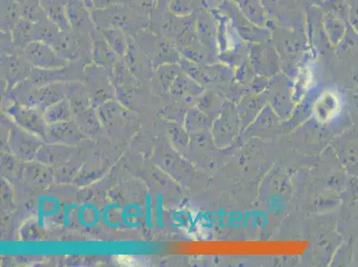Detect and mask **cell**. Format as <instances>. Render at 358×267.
<instances>
[{"label": "cell", "mask_w": 358, "mask_h": 267, "mask_svg": "<svg viewBox=\"0 0 358 267\" xmlns=\"http://www.w3.org/2000/svg\"><path fill=\"white\" fill-rule=\"evenodd\" d=\"M83 1L86 4L90 9H94L92 0H83Z\"/></svg>", "instance_id": "14"}, {"label": "cell", "mask_w": 358, "mask_h": 267, "mask_svg": "<svg viewBox=\"0 0 358 267\" xmlns=\"http://www.w3.org/2000/svg\"><path fill=\"white\" fill-rule=\"evenodd\" d=\"M14 1L19 3V4H22L26 0H14Z\"/></svg>", "instance_id": "15"}, {"label": "cell", "mask_w": 358, "mask_h": 267, "mask_svg": "<svg viewBox=\"0 0 358 267\" xmlns=\"http://www.w3.org/2000/svg\"><path fill=\"white\" fill-rule=\"evenodd\" d=\"M1 32L12 34L16 25L22 20L21 6L14 0H1Z\"/></svg>", "instance_id": "7"}, {"label": "cell", "mask_w": 358, "mask_h": 267, "mask_svg": "<svg viewBox=\"0 0 358 267\" xmlns=\"http://www.w3.org/2000/svg\"><path fill=\"white\" fill-rule=\"evenodd\" d=\"M22 57L28 63L36 65V66L50 68L62 66L67 63L53 45L45 43L43 41H34L26 45L24 50H19Z\"/></svg>", "instance_id": "2"}, {"label": "cell", "mask_w": 358, "mask_h": 267, "mask_svg": "<svg viewBox=\"0 0 358 267\" xmlns=\"http://www.w3.org/2000/svg\"><path fill=\"white\" fill-rule=\"evenodd\" d=\"M20 6L22 19L24 20L37 24L48 17L42 8L41 0H26Z\"/></svg>", "instance_id": "10"}, {"label": "cell", "mask_w": 358, "mask_h": 267, "mask_svg": "<svg viewBox=\"0 0 358 267\" xmlns=\"http://www.w3.org/2000/svg\"><path fill=\"white\" fill-rule=\"evenodd\" d=\"M66 15L71 30L77 37H91L96 25L91 9L83 0H68Z\"/></svg>", "instance_id": "3"}, {"label": "cell", "mask_w": 358, "mask_h": 267, "mask_svg": "<svg viewBox=\"0 0 358 267\" xmlns=\"http://www.w3.org/2000/svg\"><path fill=\"white\" fill-rule=\"evenodd\" d=\"M131 8L151 24L152 16L158 9V0H135Z\"/></svg>", "instance_id": "11"}, {"label": "cell", "mask_w": 358, "mask_h": 267, "mask_svg": "<svg viewBox=\"0 0 358 267\" xmlns=\"http://www.w3.org/2000/svg\"><path fill=\"white\" fill-rule=\"evenodd\" d=\"M92 2L94 8H103L120 3V0H92Z\"/></svg>", "instance_id": "12"}, {"label": "cell", "mask_w": 358, "mask_h": 267, "mask_svg": "<svg viewBox=\"0 0 358 267\" xmlns=\"http://www.w3.org/2000/svg\"><path fill=\"white\" fill-rule=\"evenodd\" d=\"M91 15L96 28L103 30L106 28H119L127 34L134 37L138 31L151 28V24L129 6L112 5L103 8L91 9Z\"/></svg>", "instance_id": "1"}, {"label": "cell", "mask_w": 358, "mask_h": 267, "mask_svg": "<svg viewBox=\"0 0 358 267\" xmlns=\"http://www.w3.org/2000/svg\"><path fill=\"white\" fill-rule=\"evenodd\" d=\"M52 45L66 61L90 59L85 54L79 40L71 31H61Z\"/></svg>", "instance_id": "4"}, {"label": "cell", "mask_w": 358, "mask_h": 267, "mask_svg": "<svg viewBox=\"0 0 358 267\" xmlns=\"http://www.w3.org/2000/svg\"><path fill=\"white\" fill-rule=\"evenodd\" d=\"M68 0H41L45 15L61 31H71L66 15Z\"/></svg>", "instance_id": "6"}, {"label": "cell", "mask_w": 358, "mask_h": 267, "mask_svg": "<svg viewBox=\"0 0 358 267\" xmlns=\"http://www.w3.org/2000/svg\"><path fill=\"white\" fill-rule=\"evenodd\" d=\"M102 32L103 37L108 42L110 48L115 52L120 58L124 57L127 50H128L129 35L122 29L119 28H106L103 30H99Z\"/></svg>", "instance_id": "9"}, {"label": "cell", "mask_w": 358, "mask_h": 267, "mask_svg": "<svg viewBox=\"0 0 358 267\" xmlns=\"http://www.w3.org/2000/svg\"><path fill=\"white\" fill-rule=\"evenodd\" d=\"M92 41V53L91 58L94 62L100 65H112L119 59H122L118 55L110 48L102 32L99 29H95L91 34Z\"/></svg>", "instance_id": "5"}, {"label": "cell", "mask_w": 358, "mask_h": 267, "mask_svg": "<svg viewBox=\"0 0 358 267\" xmlns=\"http://www.w3.org/2000/svg\"><path fill=\"white\" fill-rule=\"evenodd\" d=\"M11 34L15 47L20 50H24L26 45L31 42L37 41L36 24L24 20V19L19 22Z\"/></svg>", "instance_id": "8"}, {"label": "cell", "mask_w": 358, "mask_h": 267, "mask_svg": "<svg viewBox=\"0 0 358 267\" xmlns=\"http://www.w3.org/2000/svg\"><path fill=\"white\" fill-rule=\"evenodd\" d=\"M169 0H158V9L159 11L168 10Z\"/></svg>", "instance_id": "13"}]
</instances>
